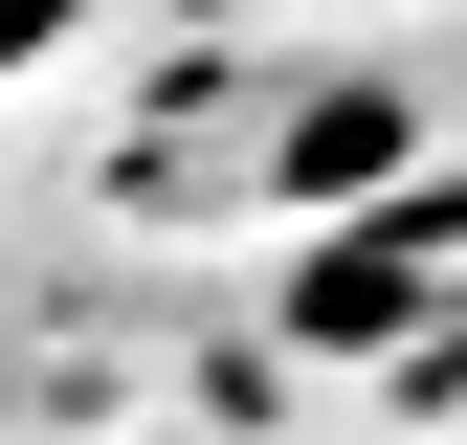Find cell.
<instances>
[{
  "instance_id": "cell-1",
  "label": "cell",
  "mask_w": 467,
  "mask_h": 445,
  "mask_svg": "<svg viewBox=\"0 0 467 445\" xmlns=\"http://www.w3.org/2000/svg\"><path fill=\"white\" fill-rule=\"evenodd\" d=\"M445 267H467V222H445V201H379V245H312V267H289V334H334V357H357V334H400Z\"/></svg>"
},
{
  "instance_id": "cell-2",
  "label": "cell",
  "mask_w": 467,
  "mask_h": 445,
  "mask_svg": "<svg viewBox=\"0 0 467 445\" xmlns=\"http://www.w3.org/2000/svg\"><path fill=\"white\" fill-rule=\"evenodd\" d=\"M379 156H400V89H334L312 134H289V201H334V179H379Z\"/></svg>"
},
{
  "instance_id": "cell-3",
  "label": "cell",
  "mask_w": 467,
  "mask_h": 445,
  "mask_svg": "<svg viewBox=\"0 0 467 445\" xmlns=\"http://www.w3.org/2000/svg\"><path fill=\"white\" fill-rule=\"evenodd\" d=\"M89 23V0H0V67H45V45H67Z\"/></svg>"
}]
</instances>
